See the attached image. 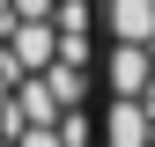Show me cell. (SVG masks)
I'll return each mask as SVG.
<instances>
[{
  "instance_id": "obj_1",
  "label": "cell",
  "mask_w": 155,
  "mask_h": 147,
  "mask_svg": "<svg viewBox=\"0 0 155 147\" xmlns=\"http://www.w3.org/2000/svg\"><path fill=\"white\" fill-rule=\"evenodd\" d=\"M0 81H22V74H52L59 66V22H8V37H0Z\"/></svg>"
},
{
  "instance_id": "obj_2",
  "label": "cell",
  "mask_w": 155,
  "mask_h": 147,
  "mask_svg": "<svg viewBox=\"0 0 155 147\" xmlns=\"http://www.w3.org/2000/svg\"><path fill=\"white\" fill-rule=\"evenodd\" d=\"M104 88H111L118 103H148V88H155V52L111 44V52H104Z\"/></svg>"
},
{
  "instance_id": "obj_3",
  "label": "cell",
  "mask_w": 155,
  "mask_h": 147,
  "mask_svg": "<svg viewBox=\"0 0 155 147\" xmlns=\"http://www.w3.org/2000/svg\"><path fill=\"white\" fill-rule=\"evenodd\" d=\"M96 22L111 30V44H140V52H155V0H104Z\"/></svg>"
},
{
  "instance_id": "obj_4",
  "label": "cell",
  "mask_w": 155,
  "mask_h": 147,
  "mask_svg": "<svg viewBox=\"0 0 155 147\" xmlns=\"http://www.w3.org/2000/svg\"><path fill=\"white\" fill-rule=\"evenodd\" d=\"M96 140H104V147H155V110L111 96V110L96 118Z\"/></svg>"
},
{
  "instance_id": "obj_5",
  "label": "cell",
  "mask_w": 155,
  "mask_h": 147,
  "mask_svg": "<svg viewBox=\"0 0 155 147\" xmlns=\"http://www.w3.org/2000/svg\"><path fill=\"white\" fill-rule=\"evenodd\" d=\"M45 81H52V96H59V110H81V96H89V66H67V59H59Z\"/></svg>"
},
{
  "instance_id": "obj_6",
  "label": "cell",
  "mask_w": 155,
  "mask_h": 147,
  "mask_svg": "<svg viewBox=\"0 0 155 147\" xmlns=\"http://www.w3.org/2000/svg\"><path fill=\"white\" fill-rule=\"evenodd\" d=\"M8 147H67V140H59V125H30V133H15Z\"/></svg>"
},
{
  "instance_id": "obj_7",
  "label": "cell",
  "mask_w": 155,
  "mask_h": 147,
  "mask_svg": "<svg viewBox=\"0 0 155 147\" xmlns=\"http://www.w3.org/2000/svg\"><path fill=\"white\" fill-rule=\"evenodd\" d=\"M0 37H8V22H0Z\"/></svg>"
},
{
  "instance_id": "obj_8",
  "label": "cell",
  "mask_w": 155,
  "mask_h": 147,
  "mask_svg": "<svg viewBox=\"0 0 155 147\" xmlns=\"http://www.w3.org/2000/svg\"><path fill=\"white\" fill-rule=\"evenodd\" d=\"M59 8H67V0H59Z\"/></svg>"
}]
</instances>
